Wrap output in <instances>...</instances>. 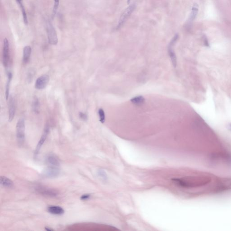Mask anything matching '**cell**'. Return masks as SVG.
Listing matches in <instances>:
<instances>
[{"label": "cell", "mask_w": 231, "mask_h": 231, "mask_svg": "<svg viewBox=\"0 0 231 231\" xmlns=\"http://www.w3.org/2000/svg\"><path fill=\"white\" fill-rule=\"evenodd\" d=\"M16 131L18 143L19 145H22L25 140V122L23 118H20L18 121Z\"/></svg>", "instance_id": "6da1fadb"}, {"label": "cell", "mask_w": 231, "mask_h": 231, "mask_svg": "<svg viewBox=\"0 0 231 231\" xmlns=\"http://www.w3.org/2000/svg\"><path fill=\"white\" fill-rule=\"evenodd\" d=\"M46 30L49 44L52 45H57L58 42L57 32L49 20L46 22Z\"/></svg>", "instance_id": "7a4b0ae2"}, {"label": "cell", "mask_w": 231, "mask_h": 231, "mask_svg": "<svg viewBox=\"0 0 231 231\" xmlns=\"http://www.w3.org/2000/svg\"><path fill=\"white\" fill-rule=\"evenodd\" d=\"M135 7H136V6H135V5H131L125 10L124 12L122 13L121 15V16H120L118 23L117 25V30L119 29L123 26L125 22V21L127 20L128 18L129 17L131 14L133 13V11L135 9Z\"/></svg>", "instance_id": "3957f363"}, {"label": "cell", "mask_w": 231, "mask_h": 231, "mask_svg": "<svg viewBox=\"0 0 231 231\" xmlns=\"http://www.w3.org/2000/svg\"><path fill=\"white\" fill-rule=\"evenodd\" d=\"M10 59V45L9 41L7 38L3 41L2 49V63L5 67L7 68L9 64Z\"/></svg>", "instance_id": "277c9868"}, {"label": "cell", "mask_w": 231, "mask_h": 231, "mask_svg": "<svg viewBox=\"0 0 231 231\" xmlns=\"http://www.w3.org/2000/svg\"><path fill=\"white\" fill-rule=\"evenodd\" d=\"M179 37V36L178 34H176L174 37L173 38L172 40L170 42V44L168 45V54L170 56V59L171 60L172 64L174 67H177V58L176 55L174 51H173V47L175 44L176 42L178 40V38Z\"/></svg>", "instance_id": "5b68a950"}, {"label": "cell", "mask_w": 231, "mask_h": 231, "mask_svg": "<svg viewBox=\"0 0 231 231\" xmlns=\"http://www.w3.org/2000/svg\"><path fill=\"white\" fill-rule=\"evenodd\" d=\"M50 77L49 75H42L36 80L35 82V88L38 90H43L46 87L48 84L49 83Z\"/></svg>", "instance_id": "8992f818"}, {"label": "cell", "mask_w": 231, "mask_h": 231, "mask_svg": "<svg viewBox=\"0 0 231 231\" xmlns=\"http://www.w3.org/2000/svg\"><path fill=\"white\" fill-rule=\"evenodd\" d=\"M49 132V126L48 125H46L45 128L44 129L43 135H42L40 139L38 141L37 145L36 146V149H35V152H34V156H35V157L37 156L38 154L39 153V151L40 150L41 148L44 143L45 142V141L47 139Z\"/></svg>", "instance_id": "52a82bcc"}, {"label": "cell", "mask_w": 231, "mask_h": 231, "mask_svg": "<svg viewBox=\"0 0 231 231\" xmlns=\"http://www.w3.org/2000/svg\"><path fill=\"white\" fill-rule=\"evenodd\" d=\"M60 173L59 167L48 166L44 172L45 177L50 178H55L58 177Z\"/></svg>", "instance_id": "ba28073f"}, {"label": "cell", "mask_w": 231, "mask_h": 231, "mask_svg": "<svg viewBox=\"0 0 231 231\" xmlns=\"http://www.w3.org/2000/svg\"><path fill=\"white\" fill-rule=\"evenodd\" d=\"M16 101L14 97L11 96L10 97L8 104L9 109V121L11 122L14 118L16 112Z\"/></svg>", "instance_id": "9c48e42d"}, {"label": "cell", "mask_w": 231, "mask_h": 231, "mask_svg": "<svg viewBox=\"0 0 231 231\" xmlns=\"http://www.w3.org/2000/svg\"><path fill=\"white\" fill-rule=\"evenodd\" d=\"M36 191L39 194L45 196H49V197H55L58 195L57 191H55L52 189L49 188L44 187L43 186H39L36 188Z\"/></svg>", "instance_id": "30bf717a"}, {"label": "cell", "mask_w": 231, "mask_h": 231, "mask_svg": "<svg viewBox=\"0 0 231 231\" xmlns=\"http://www.w3.org/2000/svg\"><path fill=\"white\" fill-rule=\"evenodd\" d=\"M46 163L48 166L60 167V161L57 157L55 155L51 154L48 155L46 159Z\"/></svg>", "instance_id": "8fae6325"}, {"label": "cell", "mask_w": 231, "mask_h": 231, "mask_svg": "<svg viewBox=\"0 0 231 231\" xmlns=\"http://www.w3.org/2000/svg\"><path fill=\"white\" fill-rule=\"evenodd\" d=\"M48 211L52 214L61 215L64 213V210L61 207L58 206H50L48 207Z\"/></svg>", "instance_id": "7c38bea8"}, {"label": "cell", "mask_w": 231, "mask_h": 231, "mask_svg": "<svg viewBox=\"0 0 231 231\" xmlns=\"http://www.w3.org/2000/svg\"><path fill=\"white\" fill-rule=\"evenodd\" d=\"M32 51L31 48L30 46H26L23 49V61L24 63H27L30 61Z\"/></svg>", "instance_id": "4fadbf2b"}, {"label": "cell", "mask_w": 231, "mask_h": 231, "mask_svg": "<svg viewBox=\"0 0 231 231\" xmlns=\"http://www.w3.org/2000/svg\"><path fill=\"white\" fill-rule=\"evenodd\" d=\"M18 4L20 6L21 13L23 15V20L24 24L27 25L28 24V20L27 15L26 13V10L24 7V5L23 4V0H16Z\"/></svg>", "instance_id": "5bb4252c"}, {"label": "cell", "mask_w": 231, "mask_h": 231, "mask_svg": "<svg viewBox=\"0 0 231 231\" xmlns=\"http://www.w3.org/2000/svg\"><path fill=\"white\" fill-rule=\"evenodd\" d=\"M0 183L4 187L12 188L14 186V183L11 179L4 176H1L0 178Z\"/></svg>", "instance_id": "9a60e30c"}, {"label": "cell", "mask_w": 231, "mask_h": 231, "mask_svg": "<svg viewBox=\"0 0 231 231\" xmlns=\"http://www.w3.org/2000/svg\"><path fill=\"white\" fill-rule=\"evenodd\" d=\"M7 84L6 86V98L7 100H8L9 98V93H10V84L11 83V81L12 80V73L11 71H8L7 73Z\"/></svg>", "instance_id": "2e32d148"}, {"label": "cell", "mask_w": 231, "mask_h": 231, "mask_svg": "<svg viewBox=\"0 0 231 231\" xmlns=\"http://www.w3.org/2000/svg\"><path fill=\"white\" fill-rule=\"evenodd\" d=\"M131 101L136 105H140L145 102V98L142 96H138L131 98Z\"/></svg>", "instance_id": "e0dca14e"}, {"label": "cell", "mask_w": 231, "mask_h": 231, "mask_svg": "<svg viewBox=\"0 0 231 231\" xmlns=\"http://www.w3.org/2000/svg\"><path fill=\"white\" fill-rule=\"evenodd\" d=\"M32 109L35 114H38L39 109V102L37 96L34 97L32 102Z\"/></svg>", "instance_id": "ac0fdd59"}, {"label": "cell", "mask_w": 231, "mask_h": 231, "mask_svg": "<svg viewBox=\"0 0 231 231\" xmlns=\"http://www.w3.org/2000/svg\"><path fill=\"white\" fill-rule=\"evenodd\" d=\"M198 6L197 4H195L194 6L192 7L191 12V15H190V20L191 21L194 20L196 18V16L197 15L198 13Z\"/></svg>", "instance_id": "d6986e66"}, {"label": "cell", "mask_w": 231, "mask_h": 231, "mask_svg": "<svg viewBox=\"0 0 231 231\" xmlns=\"http://www.w3.org/2000/svg\"><path fill=\"white\" fill-rule=\"evenodd\" d=\"M59 3H60V0H54V6L53 7V10H52V18L54 17L57 14L58 9L59 7Z\"/></svg>", "instance_id": "ffe728a7"}, {"label": "cell", "mask_w": 231, "mask_h": 231, "mask_svg": "<svg viewBox=\"0 0 231 231\" xmlns=\"http://www.w3.org/2000/svg\"><path fill=\"white\" fill-rule=\"evenodd\" d=\"M35 71L33 69H30L28 70L27 73V81L29 83L31 82L33 80L34 75H35Z\"/></svg>", "instance_id": "44dd1931"}, {"label": "cell", "mask_w": 231, "mask_h": 231, "mask_svg": "<svg viewBox=\"0 0 231 231\" xmlns=\"http://www.w3.org/2000/svg\"><path fill=\"white\" fill-rule=\"evenodd\" d=\"M98 113L99 118H100V121L101 123H104L105 121V112L104 110L102 108H100L98 110Z\"/></svg>", "instance_id": "7402d4cb"}, {"label": "cell", "mask_w": 231, "mask_h": 231, "mask_svg": "<svg viewBox=\"0 0 231 231\" xmlns=\"http://www.w3.org/2000/svg\"><path fill=\"white\" fill-rule=\"evenodd\" d=\"M79 117H80L81 119H82L84 121H86L88 120V118L87 114H85V113L82 112H80L79 113Z\"/></svg>", "instance_id": "603a6c76"}, {"label": "cell", "mask_w": 231, "mask_h": 231, "mask_svg": "<svg viewBox=\"0 0 231 231\" xmlns=\"http://www.w3.org/2000/svg\"><path fill=\"white\" fill-rule=\"evenodd\" d=\"M90 197V195L89 194H84L81 197V200L82 201H86L89 199Z\"/></svg>", "instance_id": "cb8c5ba5"}, {"label": "cell", "mask_w": 231, "mask_h": 231, "mask_svg": "<svg viewBox=\"0 0 231 231\" xmlns=\"http://www.w3.org/2000/svg\"><path fill=\"white\" fill-rule=\"evenodd\" d=\"M45 229H46V230H47V231H53V229H51V228H49V227H45Z\"/></svg>", "instance_id": "d4e9b609"}, {"label": "cell", "mask_w": 231, "mask_h": 231, "mask_svg": "<svg viewBox=\"0 0 231 231\" xmlns=\"http://www.w3.org/2000/svg\"><path fill=\"white\" fill-rule=\"evenodd\" d=\"M230 128H231V124L230 125Z\"/></svg>", "instance_id": "484cf974"}]
</instances>
